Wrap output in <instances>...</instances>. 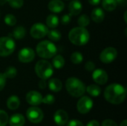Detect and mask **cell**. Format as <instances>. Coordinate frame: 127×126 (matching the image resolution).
<instances>
[{
	"instance_id": "obj_5",
	"label": "cell",
	"mask_w": 127,
	"mask_h": 126,
	"mask_svg": "<svg viewBox=\"0 0 127 126\" xmlns=\"http://www.w3.org/2000/svg\"><path fill=\"white\" fill-rule=\"evenodd\" d=\"M35 72L38 77L42 79H48L54 73V68L51 64L46 60H39L36 63Z\"/></svg>"
},
{
	"instance_id": "obj_1",
	"label": "cell",
	"mask_w": 127,
	"mask_h": 126,
	"mask_svg": "<svg viewBox=\"0 0 127 126\" xmlns=\"http://www.w3.org/2000/svg\"><path fill=\"white\" fill-rule=\"evenodd\" d=\"M126 97V88L118 83H112L109 85L104 91L105 99L113 105H119L122 103L125 100Z\"/></svg>"
},
{
	"instance_id": "obj_44",
	"label": "cell",
	"mask_w": 127,
	"mask_h": 126,
	"mask_svg": "<svg viewBox=\"0 0 127 126\" xmlns=\"http://www.w3.org/2000/svg\"><path fill=\"white\" fill-rule=\"evenodd\" d=\"M6 2H7V0H0V5L4 4Z\"/></svg>"
},
{
	"instance_id": "obj_28",
	"label": "cell",
	"mask_w": 127,
	"mask_h": 126,
	"mask_svg": "<svg viewBox=\"0 0 127 126\" xmlns=\"http://www.w3.org/2000/svg\"><path fill=\"white\" fill-rule=\"evenodd\" d=\"M77 23L79 25L80 27H86V26H88L90 23V19L89 17L86 15V14H83L81 15L78 20H77Z\"/></svg>"
},
{
	"instance_id": "obj_4",
	"label": "cell",
	"mask_w": 127,
	"mask_h": 126,
	"mask_svg": "<svg viewBox=\"0 0 127 126\" xmlns=\"http://www.w3.org/2000/svg\"><path fill=\"white\" fill-rule=\"evenodd\" d=\"M36 53L38 56L43 59H50L54 57L57 51L56 45L48 40H44L36 45Z\"/></svg>"
},
{
	"instance_id": "obj_16",
	"label": "cell",
	"mask_w": 127,
	"mask_h": 126,
	"mask_svg": "<svg viewBox=\"0 0 127 126\" xmlns=\"http://www.w3.org/2000/svg\"><path fill=\"white\" fill-rule=\"evenodd\" d=\"M48 7L51 12L55 13H59L63 10L65 7V4L63 1H62L61 0H52L48 3Z\"/></svg>"
},
{
	"instance_id": "obj_36",
	"label": "cell",
	"mask_w": 127,
	"mask_h": 126,
	"mask_svg": "<svg viewBox=\"0 0 127 126\" xmlns=\"http://www.w3.org/2000/svg\"><path fill=\"white\" fill-rule=\"evenodd\" d=\"M5 83H6V77L3 74L0 73V91L3 90V88H4Z\"/></svg>"
},
{
	"instance_id": "obj_18",
	"label": "cell",
	"mask_w": 127,
	"mask_h": 126,
	"mask_svg": "<svg viewBox=\"0 0 127 126\" xmlns=\"http://www.w3.org/2000/svg\"><path fill=\"white\" fill-rule=\"evenodd\" d=\"M92 19L96 23H100L105 18V13L103 10L100 7L95 8L92 12Z\"/></svg>"
},
{
	"instance_id": "obj_43",
	"label": "cell",
	"mask_w": 127,
	"mask_h": 126,
	"mask_svg": "<svg viewBox=\"0 0 127 126\" xmlns=\"http://www.w3.org/2000/svg\"><path fill=\"white\" fill-rule=\"evenodd\" d=\"M120 126H127V120H124L121 123V125Z\"/></svg>"
},
{
	"instance_id": "obj_14",
	"label": "cell",
	"mask_w": 127,
	"mask_h": 126,
	"mask_svg": "<svg viewBox=\"0 0 127 126\" xmlns=\"http://www.w3.org/2000/svg\"><path fill=\"white\" fill-rule=\"evenodd\" d=\"M54 120L57 125L60 126H65L68 121V115L65 111L58 110L54 114Z\"/></svg>"
},
{
	"instance_id": "obj_25",
	"label": "cell",
	"mask_w": 127,
	"mask_h": 126,
	"mask_svg": "<svg viewBox=\"0 0 127 126\" xmlns=\"http://www.w3.org/2000/svg\"><path fill=\"white\" fill-rule=\"evenodd\" d=\"M103 7L107 11H112L117 7V2L115 0H103L102 1Z\"/></svg>"
},
{
	"instance_id": "obj_23",
	"label": "cell",
	"mask_w": 127,
	"mask_h": 126,
	"mask_svg": "<svg viewBox=\"0 0 127 126\" xmlns=\"http://www.w3.org/2000/svg\"><path fill=\"white\" fill-rule=\"evenodd\" d=\"M46 25L51 28H55L59 25V18L54 14H51L48 16L46 19Z\"/></svg>"
},
{
	"instance_id": "obj_20",
	"label": "cell",
	"mask_w": 127,
	"mask_h": 126,
	"mask_svg": "<svg viewBox=\"0 0 127 126\" xmlns=\"http://www.w3.org/2000/svg\"><path fill=\"white\" fill-rule=\"evenodd\" d=\"M19 105H20V101H19V99L18 97L13 95L7 99V106L10 110L13 111V110L17 109L19 108Z\"/></svg>"
},
{
	"instance_id": "obj_11",
	"label": "cell",
	"mask_w": 127,
	"mask_h": 126,
	"mask_svg": "<svg viewBox=\"0 0 127 126\" xmlns=\"http://www.w3.org/2000/svg\"><path fill=\"white\" fill-rule=\"evenodd\" d=\"M35 58V52L31 48H23L19 50L18 59L19 62L23 63H28L32 62Z\"/></svg>"
},
{
	"instance_id": "obj_31",
	"label": "cell",
	"mask_w": 127,
	"mask_h": 126,
	"mask_svg": "<svg viewBox=\"0 0 127 126\" xmlns=\"http://www.w3.org/2000/svg\"><path fill=\"white\" fill-rule=\"evenodd\" d=\"M8 120L7 114L3 110H0V126H6L8 123Z\"/></svg>"
},
{
	"instance_id": "obj_8",
	"label": "cell",
	"mask_w": 127,
	"mask_h": 126,
	"mask_svg": "<svg viewBox=\"0 0 127 126\" xmlns=\"http://www.w3.org/2000/svg\"><path fill=\"white\" fill-rule=\"evenodd\" d=\"M28 120L33 123H39L44 117L42 111L37 107H31L26 112Z\"/></svg>"
},
{
	"instance_id": "obj_12",
	"label": "cell",
	"mask_w": 127,
	"mask_h": 126,
	"mask_svg": "<svg viewBox=\"0 0 127 126\" xmlns=\"http://www.w3.org/2000/svg\"><path fill=\"white\" fill-rule=\"evenodd\" d=\"M42 97L40 93L36 91H31L26 94V101L28 104L36 106L42 103Z\"/></svg>"
},
{
	"instance_id": "obj_19",
	"label": "cell",
	"mask_w": 127,
	"mask_h": 126,
	"mask_svg": "<svg viewBox=\"0 0 127 126\" xmlns=\"http://www.w3.org/2000/svg\"><path fill=\"white\" fill-rule=\"evenodd\" d=\"M48 88L53 92H59L63 88L62 82L57 78H52L48 81Z\"/></svg>"
},
{
	"instance_id": "obj_39",
	"label": "cell",
	"mask_w": 127,
	"mask_h": 126,
	"mask_svg": "<svg viewBox=\"0 0 127 126\" xmlns=\"http://www.w3.org/2000/svg\"><path fill=\"white\" fill-rule=\"evenodd\" d=\"M38 85H39V88H41V89L45 88L46 86H47V83H46L45 79H41V80L39 82V84H38Z\"/></svg>"
},
{
	"instance_id": "obj_32",
	"label": "cell",
	"mask_w": 127,
	"mask_h": 126,
	"mask_svg": "<svg viewBox=\"0 0 127 126\" xmlns=\"http://www.w3.org/2000/svg\"><path fill=\"white\" fill-rule=\"evenodd\" d=\"M7 2L9 3L11 7L15 8V9L22 7L24 4L23 0H7Z\"/></svg>"
},
{
	"instance_id": "obj_2",
	"label": "cell",
	"mask_w": 127,
	"mask_h": 126,
	"mask_svg": "<svg viewBox=\"0 0 127 126\" xmlns=\"http://www.w3.org/2000/svg\"><path fill=\"white\" fill-rule=\"evenodd\" d=\"M68 39L72 44L81 46L88 43L90 39V35L85 27L79 26L74 27L70 30L68 33Z\"/></svg>"
},
{
	"instance_id": "obj_10",
	"label": "cell",
	"mask_w": 127,
	"mask_h": 126,
	"mask_svg": "<svg viewBox=\"0 0 127 126\" xmlns=\"http://www.w3.org/2000/svg\"><path fill=\"white\" fill-rule=\"evenodd\" d=\"M93 107V101L92 100L86 96L82 97L77 102V111L80 114H87L90 111V110Z\"/></svg>"
},
{
	"instance_id": "obj_21",
	"label": "cell",
	"mask_w": 127,
	"mask_h": 126,
	"mask_svg": "<svg viewBox=\"0 0 127 126\" xmlns=\"http://www.w3.org/2000/svg\"><path fill=\"white\" fill-rule=\"evenodd\" d=\"M25 33H26V31H25V27L22 26H18L16 28H14L12 33L10 34L11 36L10 37H13L16 39H22L25 37Z\"/></svg>"
},
{
	"instance_id": "obj_24",
	"label": "cell",
	"mask_w": 127,
	"mask_h": 126,
	"mask_svg": "<svg viewBox=\"0 0 127 126\" xmlns=\"http://www.w3.org/2000/svg\"><path fill=\"white\" fill-rule=\"evenodd\" d=\"M86 91L92 97H98L101 93V89L97 85H90L86 88Z\"/></svg>"
},
{
	"instance_id": "obj_15",
	"label": "cell",
	"mask_w": 127,
	"mask_h": 126,
	"mask_svg": "<svg viewBox=\"0 0 127 126\" xmlns=\"http://www.w3.org/2000/svg\"><path fill=\"white\" fill-rule=\"evenodd\" d=\"M83 9L82 3L79 0H73L69 3L68 10L71 16H77L79 15Z\"/></svg>"
},
{
	"instance_id": "obj_22",
	"label": "cell",
	"mask_w": 127,
	"mask_h": 126,
	"mask_svg": "<svg viewBox=\"0 0 127 126\" xmlns=\"http://www.w3.org/2000/svg\"><path fill=\"white\" fill-rule=\"evenodd\" d=\"M52 65L56 69L63 68L65 65V59L61 55H55L52 60Z\"/></svg>"
},
{
	"instance_id": "obj_37",
	"label": "cell",
	"mask_w": 127,
	"mask_h": 126,
	"mask_svg": "<svg viewBox=\"0 0 127 126\" xmlns=\"http://www.w3.org/2000/svg\"><path fill=\"white\" fill-rule=\"evenodd\" d=\"M101 126H118L117 123L112 120H106L102 123Z\"/></svg>"
},
{
	"instance_id": "obj_34",
	"label": "cell",
	"mask_w": 127,
	"mask_h": 126,
	"mask_svg": "<svg viewBox=\"0 0 127 126\" xmlns=\"http://www.w3.org/2000/svg\"><path fill=\"white\" fill-rule=\"evenodd\" d=\"M71 19V15L70 13L69 14H65L61 18V23L63 25H66L70 23Z\"/></svg>"
},
{
	"instance_id": "obj_42",
	"label": "cell",
	"mask_w": 127,
	"mask_h": 126,
	"mask_svg": "<svg viewBox=\"0 0 127 126\" xmlns=\"http://www.w3.org/2000/svg\"><path fill=\"white\" fill-rule=\"evenodd\" d=\"M117 4H119L120 5H122V6H124L126 5L127 3V0H115Z\"/></svg>"
},
{
	"instance_id": "obj_33",
	"label": "cell",
	"mask_w": 127,
	"mask_h": 126,
	"mask_svg": "<svg viewBox=\"0 0 127 126\" xmlns=\"http://www.w3.org/2000/svg\"><path fill=\"white\" fill-rule=\"evenodd\" d=\"M55 101V98L52 94H48L46 95L44 98L42 97V102L47 104V105H51Z\"/></svg>"
},
{
	"instance_id": "obj_13",
	"label": "cell",
	"mask_w": 127,
	"mask_h": 126,
	"mask_svg": "<svg viewBox=\"0 0 127 126\" xmlns=\"http://www.w3.org/2000/svg\"><path fill=\"white\" fill-rule=\"evenodd\" d=\"M93 80L99 85H104L108 81V74L103 69H96L92 74Z\"/></svg>"
},
{
	"instance_id": "obj_41",
	"label": "cell",
	"mask_w": 127,
	"mask_h": 126,
	"mask_svg": "<svg viewBox=\"0 0 127 126\" xmlns=\"http://www.w3.org/2000/svg\"><path fill=\"white\" fill-rule=\"evenodd\" d=\"M100 1L101 0H88V1H89V3L90 4H92V5H97V4H100Z\"/></svg>"
},
{
	"instance_id": "obj_30",
	"label": "cell",
	"mask_w": 127,
	"mask_h": 126,
	"mask_svg": "<svg viewBox=\"0 0 127 126\" xmlns=\"http://www.w3.org/2000/svg\"><path fill=\"white\" fill-rule=\"evenodd\" d=\"M4 22L7 25L14 26L16 23V19L12 14H7L4 17Z\"/></svg>"
},
{
	"instance_id": "obj_40",
	"label": "cell",
	"mask_w": 127,
	"mask_h": 126,
	"mask_svg": "<svg viewBox=\"0 0 127 126\" xmlns=\"http://www.w3.org/2000/svg\"><path fill=\"white\" fill-rule=\"evenodd\" d=\"M86 126H100V124L97 120H92L87 124Z\"/></svg>"
},
{
	"instance_id": "obj_26",
	"label": "cell",
	"mask_w": 127,
	"mask_h": 126,
	"mask_svg": "<svg viewBox=\"0 0 127 126\" xmlns=\"http://www.w3.org/2000/svg\"><path fill=\"white\" fill-rule=\"evenodd\" d=\"M47 36L49 38V39L51 40L52 42H57V41L60 40V39L62 37L61 33L58 30H54V29L48 30Z\"/></svg>"
},
{
	"instance_id": "obj_38",
	"label": "cell",
	"mask_w": 127,
	"mask_h": 126,
	"mask_svg": "<svg viewBox=\"0 0 127 126\" xmlns=\"http://www.w3.org/2000/svg\"><path fill=\"white\" fill-rule=\"evenodd\" d=\"M67 126H83V124L80 121H79V120H71V121L68 123Z\"/></svg>"
},
{
	"instance_id": "obj_3",
	"label": "cell",
	"mask_w": 127,
	"mask_h": 126,
	"mask_svg": "<svg viewBox=\"0 0 127 126\" xmlns=\"http://www.w3.org/2000/svg\"><path fill=\"white\" fill-rule=\"evenodd\" d=\"M65 88L68 94L74 97H82L86 92L84 83L77 77H70L65 82Z\"/></svg>"
},
{
	"instance_id": "obj_27",
	"label": "cell",
	"mask_w": 127,
	"mask_h": 126,
	"mask_svg": "<svg viewBox=\"0 0 127 126\" xmlns=\"http://www.w3.org/2000/svg\"><path fill=\"white\" fill-rule=\"evenodd\" d=\"M3 74L4 75V76L6 77V79L7 78H8V79H13V78H14L16 76V74H17V70H16V68L15 67L10 66V67H8L5 70V71H4V73Z\"/></svg>"
},
{
	"instance_id": "obj_35",
	"label": "cell",
	"mask_w": 127,
	"mask_h": 126,
	"mask_svg": "<svg viewBox=\"0 0 127 126\" xmlns=\"http://www.w3.org/2000/svg\"><path fill=\"white\" fill-rule=\"evenodd\" d=\"M85 68L86 71H88L89 72L93 71L95 68V64L92 61H88L85 64Z\"/></svg>"
},
{
	"instance_id": "obj_6",
	"label": "cell",
	"mask_w": 127,
	"mask_h": 126,
	"mask_svg": "<svg viewBox=\"0 0 127 126\" xmlns=\"http://www.w3.org/2000/svg\"><path fill=\"white\" fill-rule=\"evenodd\" d=\"M16 44L13 38L4 36L0 38V56H7L15 50Z\"/></svg>"
},
{
	"instance_id": "obj_45",
	"label": "cell",
	"mask_w": 127,
	"mask_h": 126,
	"mask_svg": "<svg viewBox=\"0 0 127 126\" xmlns=\"http://www.w3.org/2000/svg\"><path fill=\"white\" fill-rule=\"evenodd\" d=\"M127 11H126V12H125V16H124V18H125L124 19H125V22H127Z\"/></svg>"
},
{
	"instance_id": "obj_9",
	"label": "cell",
	"mask_w": 127,
	"mask_h": 126,
	"mask_svg": "<svg viewBox=\"0 0 127 126\" xmlns=\"http://www.w3.org/2000/svg\"><path fill=\"white\" fill-rule=\"evenodd\" d=\"M118 51L115 48L108 47L105 48L100 54V59L102 62L109 64L112 62L117 57Z\"/></svg>"
},
{
	"instance_id": "obj_17",
	"label": "cell",
	"mask_w": 127,
	"mask_h": 126,
	"mask_svg": "<svg viewBox=\"0 0 127 126\" xmlns=\"http://www.w3.org/2000/svg\"><path fill=\"white\" fill-rule=\"evenodd\" d=\"M8 123L10 126H23L25 123V119L22 114H16L10 117Z\"/></svg>"
},
{
	"instance_id": "obj_7",
	"label": "cell",
	"mask_w": 127,
	"mask_h": 126,
	"mask_svg": "<svg viewBox=\"0 0 127 126\" xmlns=\"http://www.w3.org/2000/svg\"><path fill=\"white\" fill-rule=\"evenodd\" d=\"M48 28L46 25L42 23H35L31 27L30 33L31 36L34 39H42L47 36Z\"/></svg>"
},
{
	"instance_id": "obj_29",
	"label": "cell",
	"mask_w": 127,
	"mask_h": 126,
	"mask_svg": "<svg viewBox=\"0 0 127 126\" xmlns=\"http://www.w3.org/2000/svg\"><path fill=\"white\" fill-rule=\"evenodd\" d=\"M83 56L81 53L80 52H74L71 56V61L74 64H80L83 62Z\"/></svg>"
}]
</instances>
